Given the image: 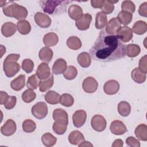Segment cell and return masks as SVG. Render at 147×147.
I'll list each match as a JSON object with an SVG mask.
<instances>
[{"label":"cell","mask_w":147,"mask_h":147,"mask_svg":"<svg viewBox=\"0 0 147 147\" xmlns=\"http://www.w3.org/2000/svg\"><path fill=\"white\" fill-rule=\"evenodd\" d=\"M22 68L28 74L32 72L34 68L33 61L29 59H24L22 62Z\"/></svg>","instance_id":"obj_46"},{"label":"cell","mask_w":147,"mask_h":147,"mask_svg":"<svg viewBox=\"0 0 147 147\" xmlns=\"http://www.w3.org/2000/svg\"><path fill=\"white\" fill-rule=\"evenodd\" d=\"M32 114L38 119H43L48 114V107L47 104L43 102L36 103L32 108Z\"/></svg>","instance_id":"obj_5"},{"label":"cell","mask_w":147,"mask_h":147,"mask_svg":"<svg viewBox=\"0 0 147 147\" xmlns=\"http://www.w3.org/2000/svg\"><path fill=\"white\" fill-rule=\"evenodd\" d=\"M34 18L36 24L42 28H47L51 24V18L47 14L41 12H37Z\"/></svg>","instance_id":"obj_8"},{"label":"cell","mask_w":147,"mask_h":147,"mask_svg":"<svg viewBox=\"0 0 147 147\" xmlns=\"http://www.w3.org/2000/svg\"><path fill=\"white\" fill-rule=\"evenodd\" d=\"M36 75L40 80L48 78L51 75V70L49 65L46 63H41L38 66Z\"/></svg>","instance_id":"obj_16"},{"label":"cell","mask_w":147,"mask_h":147,"mask_svg":"<svg viewBox=\"0 0 147 147\" xmlns=\"http://www.w3.org/2000/svg\"><path fill=\"white\" fill-rule=\"evenodd\" d=\"M22 129L25 132L32 133L34 131L36 128V123L31 119H26L22 123Z\"/></svg>","instance_id":"obj_42"},{"label":"cell","mask_w":147,"mask_h":147,"mask_svg":"<svg viewBox=\"0 0 147 147\" xmlns=\"http://www.w3.org/2000/svg\"><path fill=\"white\" fill-rule=\"evenodd\" d=\"M67 125H68L65 123H58L55 121L52 126L53 131L57 134L62 135L66 131L67 129Z\"/></svg>","instance_id":"obj_44"},{"label":"cell","mask_w":147,"mask_h":147,"mask_svg":"<svg viewBox=\"0 0 147 147\" xmlns=\"http://www.w3.org/2000/svg\"><path fill=\"white\" fill-rule=\"evenodd\" d=\"M91 125L94 130L100 132L106 129L107 122L103 116L98 114L95 115L91 119Z\"/></svg>","instance_id":"obj_6"},{"label":"cell","mask_w":147,"mask_h":147,"mask_svg":"<svg viewBox=\"0 0 147 147\" xmlns=\"http://www.w3.org/2000/svg\"><path fill=\"white\" fill-rule=\"evenodd\" d=\"M68 13L71 18L74 20H78L83 15V9L78 5H71L68 9Z\"/></svg>","instance_id":"obj_18"},{"label":"cell","mask_w":147,"mask_h":147,"mask_svg":"<svg viewBox=\"0 0 147 147\" xmlns=\"http://www.w3.org/2000/svg\"><path fill=\"white\" fill-rule=\"evenodd\" d=\"M121 27V24L117 18H113L107 22L105 31L107 34L113 35L117 33Z\"/></svg>","instance_id":"obj_21"},{"label":"cell","mask_w":147,"mask_h":147,"mask_svg":"<svg viewBox=\"0 0 147 147\" xmlns=\"http://www.w3.org/2000/svg\"><path fill=\"white\" fill-rule=\"evenodd\" d=\"M63 76L67 80H73L75 79L78 74V71L75 67L69 65L67 67L65 71L64 72Z\"/></svg>","instance_id":"obj_38"},{"label":"cell","mask_w":147,"mask_h":147,"mask_svg":"<svg viewBox=\"0 0 147 147\" xmlns=\"http://www.w3.org/2000/svg\"><path fill=\"white\" fill-rule=\"evenodd\" d=\"M147 24L145 21H136L133 26L132 31L138 35H142L146 32Z\"/></svg>","instance_id":"obj_32"},{"label":"cell","mask_w":147,"mask_h":147,"mask_svg":"<svg viewBox=\"0 0 147 147\" xmlns=\"http://www.w3.org/2000/svg\"><path fill=\"white\" fill-rule=\"evenodd\" d=\"M121 9L123 11H126L130 13H133L135 11L136 6L134 3L131 1H124L121 5Z\"/></svg>","instance_id":"obj_45"},{"label":"cell","mask_w":147,"mask_h":147,"mask_svg":"<svg viewBox=\"0 0 147 147\" xmlns=\"http://www.w3.org/2000/svg\"><path fill=\"white\" fill-rule=\"evenodd\" d=\"M20 57L19 54L12 53L5 58L3 64V68L6 76L11 78L20 71V65L17 62Z\"/></svg>","instance_id":"obj_4"},{"label":"cell","mask_w":147,"mask_h":147,"mask_svg":"<svg viewBox=\"0 0 147 147\" xmlns=\"http://www.w3.org/2000/svg\"><path fill=\"white\" fill-rule=\"evenodd\" d=\"M119 84L115 80H110L106 82L103 86V90L106 94L108 95H114L119 90Z\"/></svg>","instance_id":"obj_15"},{"label":"cell","mask_w":147,"mask_h":147,"mask_svg":"<svg viewBox=\"0 0 147 147\" xmlns=\"http://www.w3.org/2000/svg\"><path fill=\"white\" fill-rule=\"evenodd\" d=\"M110 129L111 133L115 135H122L127 131V128L125 124L121 121L115 120L111 123Z\"/></svg>","instance_id":"obj_11"},{"label":"cell","mask_w":147,"mask_h":147,"mask_svg":"<svg viewBox=\"0 0 147 147\" xmlns=\"http://www.w3.org/2000/svg\"><path fill=\"white\" fill-rule=\"evenodd\" d=\"M67 45L71 49L78 50L81 48L82 42L78 37L71 36L67 40Z\"/></svg>","instance_id":"obj_36"},{"label":"cell","mask_w":147,"mask_h":147,"mask_svg":"<svg viewBox=\"0 0 147 147\" xmlns=\"http://www.w3.org/2000/svg\"><path fill=\"white\" fill-rule=\"evenodd\" d=\"M17 28L18 32L23 35L28 34L31 30L30 23L26 20H21L17 22Z\"/></svg>","instance_id":"obj_33"},{"label":"cell","mask_w":147,"mask_h":147,"mask_svg":"<svg viewBox=\"0 0 147 147\" xmlns=\"http://www.w3.org/2000/svg\"><path fill=\"white\" fill-rule=\"evenodd\" d=\"M16 122L13 120L9 119L1 127V132L5 136H10L16 132Z\"/></svg>","instance_id":"obj_12"},{"label":"cell","mask_w":147,"mask_h":147,"mask_svg":"<svg viewBox=\"0 0 147 147\" xmlns=\"http://www.w3.org/2000/svg\"><path fill=\"white\" fill-rule=\"evenodd\" d=\"M39 57L45 63H49L51 61L53 57V53L51 49L49 47H45L42 48L39 51Z\"/></svg>","instance_id":"obj_28"},{"label":"cell","mask_w":147,"mask_h":147,"mask_svg":"<svg viewBox=\"0 0 147 147\" xmlns=\"http://www.w3.org/2000/svg\"><path fill=\"white\" fill-rule=\"evenodd\" d=\"M147 56L145 55L143 57H142L139 61V67L138 68L144 74L147 73Z\"/></svg>","instance_id":"obj_48"},{"label":"cell","mask_w":147,"mask_h":147,"mask_svg":"<svg viewBox=\"0 0 147 147\" xmlns=\"http://www.w3.org/2000/svg\"><path fill=\"white\" fill-rule=\"evenodd\" d=\"M54 78L52 74H51L49 77L46 79L41 80L39 84V90L41 92H45L50 89L53 85Z\"/></svg>","instance_id":"obj_31"},{"label":"cell","mask_w":147,"mask_h":147,"mask_svg":"<svg viewBox=\"0 0 147 147\" xmlns=\"http://www.w3.org/2000/svg\"><path fill=\"white\" fill-rule=\"evenodd\" d=\"M60 98L61 95L53 90L48 91L44 96L45 101L51 105H56L59 103L60 101Z\"/></svg>","instance_id":"obj_23"},{"label":"cell","mask_w":147,"mask_h":147,"mask_svg":"<svg viewBox=\"0 0 147 147\" xmlns=\"http://www.w3.org/2000/svg\"><path fill=\"white\" fill-rule=\"evenodd\" d=\"M126 143L127 146L131 147H140V143L139 141L133 137H129L126 140Z\"/></svg>","instance_id":"obj_49"},{"label":"cell","mask_w":147,"mask_h":147,"mask_svg":"<svg viewBox=\"0 0 147 147\" xmlns=\"http://www.w3.org/2000/svg\"><path fill=\"white\" fill-rule=\"evenodd\" d=\"M147 2H145L142 3L138 9V13L140 16L146 17L147 16Z\"/></svg>","instance_id":"obj_50"},{"label":"cell","mask_w":147,"mask_h":147,"mask_svg":"<svg viewBox=\"0 0 147 147\" xmlns=\"http://www.w3.org/2000/svg\"><path fill=\"white\" fill-rule=\"evenodd\" d=\"M60 103L65 107H70L74 103V99L72 96L69 94H63L61 95Z\"/></svg>","instance_id":"obj_41"},{"label":"cell","mask_w":147,"mask_h":147,"mask_svg":"<svg viewBox=\"0 0 147 147\" xmlns=\"http://www.w3.org/2000/svg\"><path fill=\"white\" fill-rule=\"evenodd\" d=\"M17 30L16 25L11 22H7L3 24L1 28L2 34L6 37H9L15 34Z\"/></svg>","instance_id":"obj_19"},{"label":"cell","mask_w":147,"mask_h":147,"mask_svg":"<svg viewBox=\"0 0 147 147\" xmlns=\"http://www.w3.org/2000/svg\"><path fill=\"white\" fill-rule=\"evenodd\" d=\"M117 36L123 42H127L130 41L133 37L132 30L126 26L121 27L117 32Z\"/></svg>","instance_id":"obj_9"},{"label":"cell","mask_w":147,"mask_h":147,"mask_svg":"<svg viewBox=\"0 0 147 147\" xmlns=\"http://www.w3.org/2000/svg\"><path fill=\"white\" fill-rule=\"evenodd\" d=\"M92 16L88 13H86L80 19L76 21L75 25L79 30H85L89 28Z\"/></svg>","instance_id":"obj_13"},{"label":"cell","mask_w":147,"mask_h":147,"mask_svg":"<svg viewBox=\"0 0 147 147\" xmlns=\"http://www.w3.org/2000/svg\"><path fill=\"white\" fill-rule=\"evenodd\" d=\"M59 41L57 35L53 32H50L46 34L43 38V42L47 47H53L57 44Z\"/></svg>","instance_id":"obj_25"},{"label":"cell","mask_w":147,"mask_h":147,"mask_svg":"<svg viewBox=\"0 0 147 147\" xmlns=\"http://www.w3.org/2000/svg\"><path fill=\"white\" fill-rule=\"evenodd\" d=\"M87 118L86 112L83 110H79L76 111L72 115V121L76 127L82 126Z\"/></svg>","instance_id":"obj_10"},{"label":"cell","mask_w":147,"mask_h":147,"mask_svg":"<svg viewBox=\"0 0 147 147\" xmlns=\"http://www.w3.org/2000/svg\"><path fill=\"white\" fill-rule=\"evenodd\" d=\"M141 52L140 47L134 44H130L126 46V55L129 57H134L138 56Z\"/></svg>","instance_id":"obj_34"},{"label":"cell","mask_w":147,"mask_h":147,"mask_svg":"<svg viewBox=\"0 0 147 147\" xmlns=\"http://www.w3.org/2000/svg\"><path fill=\"white\" fill-rule=\"evenodd\" d=\"M78 146H80V147H81V146H92L93 145H92L90 142L84 141L82 142L81 144H80Z\"/></svg>","instance_id":"obj_54"},{"label":"cell","mask_w":147,"mask_h":147,"mask_svg":"<svg viewBox=\"0 0 147 147\" xmlns=\"http://www.w3.org/2000/svg\"><path fill=\"white\" fill-rule=\"evenodd\" d=\"M25 85V76L20 75L10 83L11 88L15 91H20L22 90Z\"/></svg>","instance_id":"obj_22"},{"label":"cell","mask_w":147,"mask_h":147,"mask_svg":"<svg viewBox=\"0 0 147 147\" xmlns=\"http://www.w3.org/2000/svg\"><path fill=\"white\" fill-rule=\"evenodd\" d=\"M123 142L122 140L121 139H117V140H115L113 144H112V146L113 147H114V146H117V147H122L123 146Z\"/></svg>","instance_id":"obj_53"},{"label":"cell","mask_w":147,"mask_h":147,"mask_svg":"<svg viewBox=\"0 0 147 147\" xmlns=\"http://www.w3.org/2000/svg\"><path fill=\"white\" fill-rule=\"evenodd\" d=\"M67 62L63 59H57L52 66V72L55 75L63 74L67 68Z\"/></svg>","instance_id":"obj_17"},{"label":"cell","mask_w":147,"mask_h":147,"mask_svg":"<svg viewBox=\"0 0 147 147\" xmlns=\"http://www.w3.org/2000/svg\"><path fill=\"white\" fill-rule=\"evenodd\" d=\"M104 0H92L91 1V4L94 8L101 9L104 4Z\"/></svg>","instance_id":"obj_51"},{"label":"cell","mask_w":147,"mask_h":147,"mask_svg":"<svg viewBox=\"0 0 147 147\" xmlns=\"http://www.w3.org/2000/svg\"><path fill=\"white\" fill-rule=\"evenodd\" d=\"M126 46L116 35L109 34L103 30L90 49V55L98 61L111 62L125 57Z\"/></svg>","instance_id":"obj_1"},{"label":"cell","mask_w":147,"mask_h":147,"mask_svg":"<svg viewBox=\"0 0 147 147\" xmlns=\"http://www.w3.org/2000/svg\"><path fill=\"white\" fill-rule=\"evenodd\" d=\"M118 2V1H109L106 0L104 2V4L101 8L102 12H103L106 14H109L111 13L114 9V3Z\"/></svg>","instance_id":"obj_43"},{"label":"cell","mask_w":147,"mask_h":147,"mask_svg":"<svg viewBox=\"0 0 147 147\" xmlns=\"http://www.w3.org/2000/svg\"><path fill=\"white\" fill-rule=\"evenodd\" d=\"M132 79L137 83H142L146 80V75L138 68H135L131 73Z\"/></svg>","instance_id":"obj_29"},{"label":"cell","mask_w":147,"mask_h":147,"mask_svg":"<svg viewBox=\"0 0 147 147\" xmlns=\"http://www.w3.org/2000/svg\"><path fill=\"white\" fill-rule=\"evenodd\" d=\"M41 141L43 144L46 146H53L57 141V138L49 133H45L41 137Z\"/></svg>","instance_id":"obj_37"},{"label":"cell","mask_w":147,"mask_h":147,"mask_svg":"<svg viewBox=\"0 0 147 147\" xmlns=\"http://www.w3.org/2000/svg\"><path fill=\"white\" fill-rule=\"evenodd\" d=\"M107 24V18L106 14L102 11H99L95 16V27L98 29L105 28Z\"/></svg>","instance_id":"obj_24"},{"label":"cell","mask_w":147,"mask_h":147,"mask_svg":"<svg viewBox=\"0 0 147 147\" xmlns=\"http://www.w3.org/2000/svg\"><path fill=\"white\" fill-rule=\"evenodd\" d=\"M8 97L9 96L7 92L1 91L0 92V104L3 105Z\"/></svg>","instance_id":"obj_52"},{"label":"cell","mask_w":147,"mask_h":147,"mask_svg":"<svg viewBox=\"0 0 147 147\" xmlns=\"http://www.w3.org/2000/svg\"><path fill=\"white\" fill-rule=\"evenodd\" d=\"M132 18L133 15L131 13L123 10L121 11L117 17V19L119 22L124 25L129 24L132 20Z\"/></svg>","instance_id":"obj_30"},{"label":"cell","mask_w":147,"mask_h":147,"mask_svg":"<svg viewBox=\"0 0 147 147\" xmlns=\"http://www.w3.org/2000/svg\"><path fill=\"white\" fill-rule=\"evenodd\" d=\"M68 141L72 144L79 145L82 142L85 141L83 134L78 130H74L70 133L68 136Z\"/></svg>","instance_id":"obj_20"},{"label":"cell","mask_w":147,"mask_h":147,"mask_svg":"<svg viewBox=\"0 0 147 147\" xmlns=\"http://www.w3.org/2000/svg\"><path fill=\"white\" fill-rule=\"evenodd\" d=\"M16 102L17 98L15 96H9L3 105L6 109L10 110L14 107L16 105Z\"/></svg>","instance_id":"obj_47"},{"label":"cell","mask_w":147,"mask_h":147,"mask_svg":"<svg viewBox=\"0 0 147 147\" xmlns=\"http://www.w3.org/2000/svg\"><path fill=\"white\" fill-rule=\"evenodd\" d=\"M53 118L55 122L61 123L68 124V116L67 113L62 109H56L53 111Z\"/></svg>","instance_id":"obj_14"},{"label":"cell","mask_w":147,"mask_h":147,"mask_svg":"<svg viewBox=\"0 0 147 147\" xmlns=\"http://www.w3.org/2000/svg\"><path fill=\"white\" fill-rule=\"evenodd\" d=\"M69 2L67 1L46 0L40 1V3L44 13L54 15L65 12L67 6Z\"/></svg>","instance_id":"obj_3"},{"label":"cell","mask_w":147,"mask_h":147,"mask_svg":"<svg viewBox=\"0 0 147 147\" xmlns=\"http://www.w3.org/2000/svg\"><path fill=\"white\" fill-rule=\"evenodd\" d=\"M40 82V81L39 80V78L37 77L36 74L32 75L29 77L27 81L26 86L29 89L36 90L39 86Z\"/></svg>","instance_id":"obj_39"},{"label":"cell","mask_w":147,"mask_h":147,"mask_svg":"<svg viewBox=\"0 0 147 147\" xmlns=\"http://www.w3.org/2000/svg\"><path fill=\"white\" fill-rule=\"evenodd\" d=\"M36 97V93L32 89L26 90L22 94V99L25 103H30L35 99Z\"/></svg>","instance_id":"obj_40"},{"label":"cell","mask_w":147,"mask_h":147,"mask_svg":"<svg viewBox=\"0 0 147 147\" xmlns=\"http://www.w3.org/2000/svg\"><path fill=\"white\" fill-rule=\"evenodd\" d=\"M77 61L81 67L83 68H87L91 64V58L89 53L84 52L80 53L78 56Z\"/></svg>","instance_id":"obj_27"},{"label":"cell","mask_w":147,"mask_h":147,"mask_svg":"<svg viewBox=\"0 0 147 147\" xmlns=\"http://www.w3.org/2000/svg\"><path fill=\"white\" fill-rule=\"evenodd\" d=\"M98 83L95 78L89 76L84 79L82 83V88L87 93H93L98 88Z\"/></svg>","instance_id":"obj_7"},{"label":"cell","mask_w":147,"mask_h":147,"mask_svg":"<svg viewBox=\"0 0 147 147\" xmlns=\"http://www.w3.org/2000/svg\"><path fill=\"white\" fill-rule=\"evenodd\" d=\"M118 111L123 117L128 116L131 111L130 105L126 101L120 102L118 105Z\"/></svg>","instance_id":"obj_35"},{"label":"cell","mask_w":147,"mask_h":147,"mask_svg":"<svg viewBox=\"0 0 147 147\" xmlns=\"http://www.w3.org/2000/svg\"><path fill=\"white\" fill-rule=\"evenodd\" d=\"M4 14L7 17H14L17 20H24L28 16L27 9L13 1H7L2 8Z\"/></svg>","instance_id":"obj_2"},{"label":"cell","mask_w":147,"mask_h":147,"mask_svg":"<svg viewBox=\"0 0 147 147\" xmlns=\"http://www.w3.org/2000/svg\"><path fill=\"white\" fill-rule=\"evenodd\" d=\"M136 137L140 141H147V126L145 124L138 125L134 131Z\"/></svg>","instance_id":"obj_26"}]
</instances>
